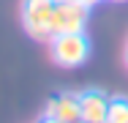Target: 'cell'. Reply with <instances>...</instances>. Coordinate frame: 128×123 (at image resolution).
I'll use <instances>...</instances> for the list:
<instances>
[{
	"instance_id": "6",
	"label": "cell",
	"mask_w": 128,
	"mask_h": 123,
	"mask_svg": "<svg viewBox=\"0 0 128 123\" xmlns=\"http://www.w3.org/2000/svg\"><path fill=\"white\" fill-rule=\"evenodd\" d=\"M106 123H128V98H109Z\"/></svg>"
},
{
	"instance_id": "2",
	"label": "cell",
	"mask_w": 128,
	"mask_h": 123,
	"mask_svg": "<svg viewBox=\"0 0 128 123\" xmlns=\"http://www.w3.org/2000/svg\"><path fill=\"white\" fill-rule=\"evenodd\" d=\"M52 14L54 0H22V27L36 41H52Z\"/></svg>"
},
{
	"instance_id": "12",
	"label": "cell",
	"mask_w": 128,
	"mask_h": 123,
	"mask_svg": "<svg viewBox=\"0 0 128 123\" xmlns=\"http://www.w3.org/2000/svg\"><path fill=\"white\" fill-rule=\"evenodd\" d=\"M79 123H84V120H79Z\"/></svg>"
},
{
	"instance_id": "11",
	"label": "cell",
	"mask_w": 128,
	"mask_h": 123,
	"mask_svg": "<svg viewBox=\"0 0 128 123\" xmlns=\"http://www.w3.org/2000/svg\"><path fill=\"white\" fill-rule=\"evenodd\" d=\"M54 3H68V0H54Z\"/></svg>"
},
{
	"instance_id": "4",
	"label": "cell",
	"mask_w": 128,
	"mask_h": 123,
	"mask_svg": "<svg viewBox=\"0 0 128 123\" xmlns=\"http://www.w3.org/2000/svg\"><path fill=\"white\" fill-rule=\"evenodd\" d=\"M44 118H52L57 123H79V93H60L44 107Z\"/></svg>"
},
{
	"instance_id": "7",
	"label": "cell",
	"mask_w": 128,
	"mask_h": 123,
	"mask_svg": "<svg viewBox=\"0 0 128 123\" xmlns=\"http://www.w3.org/2000/svg\"><path fill=\"white\" fill-rule=\"evenodd\" d=\"M82 3H84L87 8H96V6H98V3H104V0H82Z\"/></svg>"
},
{
	"instance_id": "3",
	"label": "cell",
	"mask_w": 128,
	"mask_h": 123,
	"mask_svg": "<svg viewBox=\"0 0 128 123\" xmlns=\"http://www.w3.org/2000/svg\"><path fill=\"white\" fill-rule=\"evenodd\" d=\"M90 19V8L82 0H68V3H54L52 14V36L60 33H79Z\"/></svg>"
},
{
	"instance_id": "9",
	"label": "cell",
	"mask_w": 128,
	"mask_h": 123,
	"mask_svg": "<svg viewBox=\"0 0 128 123\" xmlns=\"http://www.w3.org/2000/svg\"><path fill=\"white\" fill-rule=\"evenodd\" d=\"M123 57H126V69H128V44H126V55Z\"/></svg>"
},
{
	"instance_id": "5",
	"label": "cell",
	"mask_w": 128,
	"mask_h": 123,
	"mask_svg": "<svg viewBox=\"0 0 128 123\" xmlns=\"http://www.w3.org/2000/svg\"><path fill=\"white\" fill-rule=\"evenodd\" d=\"M79 112L84 123H104L109 112V98L101 90H84L79 93Z\"/></svg>"
},
{
	"instance_id": "8",
	"label": "cell",
	"mask_w": 128,
	"mask_h": 123,
	"mask_svg": "<svg viewBox=\"0 0 128 123\" xmlns=\"http://www.w3.org/2000/svg\"><path fill=\"white\" fill-rule=\"evenodd\" d=\"M38 123H57V120H52V118H44V120H38Z\"/></svg>"
},
{
	"instance_id": "10",
	"label": "cell",
	"mask_w": 128,
	"mask_h": 123,
	"mask_svg": "<svg viewBox=\"0 0 128 123\" xmlns=\"http://www.w3.org/2000/svg\"><path fill=\"white\" fill-rule=\"evenodd\" d=\"M112 3H128V0H112Z\"/></svg>"
},
{
	"instance_id": "13",
	"label": "cell",
	"mask_w": 128,
	"mask_h": 123,
	"mask_svg": "<svg viewBox=\"0 0 128 123\" xmlns=\"http://www.w3.org/2000/svg\"><path fill=\"white\" fill-rule=\"evenodd\" d=\"M104 123H106V120H104Z\"/></svg>"
},
{
	"instance_id": "1",
	"label": "cell",
	"mask_w": 128,
	"mask_h": 123,
	"mask_svg": "<svg viewBox=\"0 0 128 123\" xmlns=\"http://www.w3.org/2000/svg\"><path fill=\"white\" fill-rule=\"evenodd\" d=\"M49 55L60 69H76L90 57V38L84 36V30L79 33H60L52 36L49 41Z\"/></svg>"
}]
</instances>
